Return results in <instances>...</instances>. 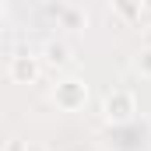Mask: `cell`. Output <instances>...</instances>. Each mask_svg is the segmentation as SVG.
<instances>
[{
	"label": "cell",
	"instance_id": "6da1fadb",
	"mask_svg": "<svg viewBox=\"0 0 151 151\" xmlns=\"http://www.w3.org/2000/svg\"><path fill=\"white\" fill-rule=\"evenodd\" d=\"M99 113L106 119V127H127V123H134V116H137V95H134L130 88H109V91L102 95Z\"/></svg>",
	"mask_w": 151,
	"mask_h": 151
},
{
	"label": "cell",
	"instance_id": "7a4b0ae2",
	"mask_svg": "<svg viewBox=\"0 0 151 151\" xmlns=\"http://www.w3.org/2000/svg\"><path fill=\"white\" fill-rule=\"evenodd\" d=\"M49 99H53V106H56L60 113H81V109L88 106V84H84V77L63 74V77H56Z\"/></svg>",
	"mask_w": 151,
	"mask_h": 151
},
{
	"label": "cell",
	"instance_id": "3957f363",
	"mask_svg": "<svg viewBox=\"0 0 151 151\" xmlns=\"http://www.w3.org/2000/svg\"><path fill=\"white\" fill-rule=\"evenodd\" d=\"M42 56L35 53H11L7 56V81L11 84H35L42 74Z\"/></svg>",
	"mask_w": 151,
	"mask_h": 151
},
{
	"label": "cell",
	"instance_id": "277c9868",
	"mask_svg": "<svg viewBox=\"0 0 151 151\" xmlns=\"http://www.w3.org/2000/svg\"><path fill=\"white\" fill-rule=\"evenodd\" d=\"M39 56H42V63H46L49 70H70V67H74V49H70V42H63V39H46L42 49H39Z\"/></svg>",
	"mask_w": 151,
	"mask_h": 151
},
{
	"label": "cell",
	"instance_id": "5b68a950",
	"mask_svg": "<svg viewBox=\"0 0 151 151\" xmlns=\"http://www.w3.org/2000/svg\"><path fill=\"white\" fill-rule=\"evenodd\" d=\"M109 7L119 21H141L144 14V0H109Z\"/></svg>",
	"mask_w": 151,
	"mask_h": 151
},
{
	"label": "cell",
	"instance_id": "8992f818",
	"mask_svg": "<svg viewBox=\"0 0 151 151\" xmlns=\"http://www.w3.org/2000/svg\"><path fill=\"white\" fill-rule=\"evenodd\" d=\"M134 70L141 77H151V46H141V53L134 56Z\"/></svg>",
	"mask_w": 151,
	"mask_h": 151
},
{
	"label": "cell",
	"instance_id": "52a82bcc",
	"mask_svg": "<svg viewBox=\"0 0 151 151\" xmlns=\"http://www.w3.org/2000/svg\"><path fill=\"white\" fill-rule=\"evenodd\" d=\"M4 151H28V141H21V137H7Z\"/></svg>",
	"mask_w": 151,
	"mask_h": 151
},
{
	"label": "cell",
	"instance_id": "ba28073f",
	"mask_svg": "<svg viewBox=\"0 0 151 151\" xmlns=\"http://www.w3.org/2000/svg\"><path fill=\"white\" fill-rule=\"evenodd\" d=\"M74 25H81V14L77 11H63V28H74Z\"/></svg>",
	"mask_w": 151,
	"mask_h": 151
},
{
	"label": "cell",
	"instance_id": "9c48e42d",
	"mask_svg": "<svg viewBox=\"0 0 151 151\" xmlns=\"http://www.w3.org/2000/svg\"><path fill=\"white\" fill-rule=\"evenodd\" d=\"M28 151H42V148H39V144H28Z\"/></svg>",
	"mask_w": 151,
	"mask_h": 151
}]
</instances>
